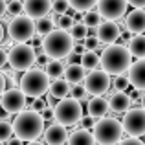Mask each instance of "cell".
Here are the masks:
<instances>
[{
    "label": "cell",
    "mask_w": 145,
    "mask_h": 145,
    "mask_svg": "<svg viewBox=\"0 0 145 145\" xmlns=\"http://www.w3.org/2000/svg\"><path fill=\"white\" fill-rule=\"evenodd\" d=\"M13 134L20 142H37L40 134H44V120L40 114L33 110H24L13 120Z\"/></svg>",
    "instance_id": "6da1fadb"
},
{
    "label": "cell",
    "mask_w": 145,
    "mask_h": 145,
    "mask_svg": "<svg viewBox=\"0 0 145 145\" xmlns=\"http://www.w3.org/2000/svg\"><path fill=\"white\" fill-rule=\"evenodd\" d=\"M131 53L125 44H112L106 46L101 53V70L106 75H123L125 72H129V68L132 66L131 63Z\"/></svg>",
    "instance_id": "7a4b0ae2"
},
{
    "label": "cell",
    "mask_w": 145,
    "mask_h": 145,
    "mask_svg": "<svg viewBox=\"0 0 145 145\" xmlns=\"http://www.w3.org/2000/svg\"><path fill=\"white\" fill-rule=\"evenodd\" d=\"M72 50H74V39L70 37L68 31H63L59 28L53 29L42 39V52L52 61L66 59L72 53Z\"/></svg>",
    "instance_id": "3957f363"
},
{
    "label": "cell",
    "mask_w": 145,
    "mask_h": 145,
    "mask_svg": "<svg viewBox=\"0 0 145 145\" xmlns=\"http://www.w3.org/2000/svg\"><path fill=\"white\" fill-rule=\"evenodd\" d=\"M50 77L46 75V72L40 70V68H31L26 74L20 75V83H18V88L22 90L26 97L31 99H40L44 94H48L50 90Z\"/></svg>",
    "instance_id": "277c9868"
},
{
    "label": "cell",
    "mask_w": 145,
    "mask_h": 145,
    "mask_svg": "<svg viewBox=\"0 0 145 145\" xmlns=\"http://www.w3.org/2000/svg\"><path fill=\"white\" fill-rule=\"evenodd\" d=\"M92 134L99 145H116L123 138V127L116 118H103L96 123Z\"/></svg>",
    "instance_id": "5b68a950"
},
{
    "label": "cell",
    "mask_w": 145,
    "mask_h": 145,
    "mask_svg": "<svg viewBox=\"0 0 145 145\" xmlns=\"http://www.w3.org/2000/svg\"><path fill=\"white\" fill-rule=\"evenodd\" d=\"M53 112H55V123L63 125V127H74V125L81 123V120H83L81 103L72 97L59 101L57 106L53 108Z\"/></svg>",
    "instance_id": "8992f818"
},
{
    "label": "cell",
    "mask_w": 145,
    "mask_h": 145,
    "mask_svg": "<svg viewBox=\"0 0 145 145\" xmlns=\"http://www.w3.org/2000/svg\"><path fill=\"white\" fill-rule=\"evenodd\" d=\"M37 63V53L31 44H15L7 53V64L15 72H28Z\"/></svg>",
    "instance_id": "52a82bcc"
},
{
    "label": "cell",
    "mask_w": 145,
    "mask_h": 145,
    "mask_svg": "<svg viewBox=\"0 0 145 145\" xmlns=\"http://www.w3.org/2000/svg\"><path fill=\"white\" fill-rule=\"evenodd\" d=\"M7 35L11 40H15L17 44H26L37 35L35 29V20L29 18L28 15H20L9 20L7 24Z\"/></svg>",
    "instance_id": "ba28073f"
},
{
    "label": "cell",
    "mask_w": 145,
    "mask_h": 145,
    "mask_svg": "<svg viewBox=\"0 0 145 145\" xmlns=\"http://www.w3.org/2000/svg\"><path fill=\"white\" fill-rule=\"evenodd\" d=\"M123 134H127V138H138V136L145 134V110L143 108H131L125 114L123 121Z\"/></svg>",
    "instance_id": "9c48e42d"
},
{
    "label": "cell",
    "mask_w": 145,
    "mask_h": 145,
    "mask_svg": "<svg viewBox=\"0 0 145 145\" xmlns=\"http://www.w3.org/2000/svg\"><path fill=\"white\" fill-rule=\"evenodd\" d=\"M110 85V75H106L103 70H96V72H90L86 74V79H85V90L86 94H92L94 97H103L106 92H108Z\"/></svg>",
    "instance_id": "30bf717a"
},
{
    "label": "cell",
    "mask_w": 145,
    "mask_h": 145,
    "mask_svg": "<svg viewBox=\"0 0 145 145\" xmlns=\"http://www.w3.org/2000/svg\"><path fill=\"white\" fill-rule=\"evenodd\" d=\"M127 0H99L97 13L101 15V18H106V22H116L127 15Z\"/></svg>",
    "instance_id": "8fae6325"
},
{
    "label": "cell",
    "mask_w": 145,
    "mask_h": 145,
    "mask_svg": "<svg viewBox=\"0 0 145 145\" xmlns=\"http://www.w3.org/2000/svg\"><path fill=\"white\" fill-rule=\"evenodd\" d=\"M26 96L20 88H7L4 96L0 97V108H4L7 114H20L26 108Z\"/></svg>",
    "instance_id": "7c38bea8"
},
{
    "label": "cell",
    "mask_w": 145,
    "mask_h": 145,
    "mask_svg": "<svg viewBox=\"0 0 145 145\" xmlns=\"http://www.w3.org/2000/svg\"><path fill=\"white\" fill-rule=\"evenodd\" d=\"M120 35H121V29H120V26H118L116 22H101L99 28L96 29V37L99 39V42L108 44V46L118 44Z\"/></svg>",
    "instance_id": "4fadbf2b"
},
{
    "label": "cell",
    "mask_w": 145,
    "mask_h": 145,
    "mask_svg": "<svg viewBox=\"0 0 145 145\" xmlns=\"http://www.w3.org/2000/svg\"><path fill=\"white\" fill-rule=\"evenodd\" d=\"M52 4L50 0H26L24 2V13L33 20L48 17V13L52 11Z\"/></svg>",
    "instance_id": "5bb4252c"
},
{
    "label": "cell",
    "mask_w": 145,
    "mask_h": 145,
    "mask_svg": "<svg viewBox=\"0 0 145 145\" xmlns=\"http://www.w3.org/2000/svg\"><path fill=\"white\" fill-rule=\"evenodd\" d=\"M125 26L129 33L143 35L145 33V9H132L125 17Z\"/></svg>",
    "instance_id": "9a60e30c"
},
{
    "label": "cell",
    "mask_w": 145,
    "mask_h": 145,
    "mask_svg": "<svg viewBox=\"0 0 145 145\" xmlns=\"http://www.w3.org/2000/svg\"><path fill=\"white\" fill-rule=\"evenodd\" d=\"M129 83L140 92H145V59H140L136 63H132V66L129 68Z\"/></svg>",
    "instance_id": "2e32d148"
},
{
    "label": "cell",
    "mask_w": 145,
    "mask_h": 145,
    "mask_svg": "<svg viewBox=\"0 0 145 145\" xmlns=\"http://www.w3.org/2000/svg\"><path fill=\"white\" fill-rule=\"evenodd\" d=\"M44 142L46 145H63L68 142V131L66 127L59 123H52L48 129H44Z\"/></svg>",
    "instance_id": "e0dca14e"
},
{
    "label": "cell",
    "mask_w": 145,
    "mask_h": 145,
    "mask_svg": "<svg viewBox=\"0 0 145 145\" xmlns=\"http://www.w3.org/2000/svg\"><path fill=\"white\" fill-rule=\"evenodd\" d=\"M108 110H110V101L105 97H92L88 101V116L94 118L96 121L106 118Z\"/></svg>",
    "instance_id": "ac0fdd59"
},
{
    "label": "cell",
    "mask_w": 145,
    "mask_h": 145,
    "mask_svg": "<svg viewBox=\"0 0 145 145\" xmlns=\"http://www.w3.org/2000/svg\"><path fill=\"white\" fill-rule=\"evenodd\" d=\"M108 101H110L112 112H116V114H127L132 106V101L127 92H112Z\"/></svg>",
    "instance_id": "d6986e66"
},
{
    "label": "cell",
    "mask_w": 145,
    "mask_h": 145,
    "mask_svg": "<svg viewBox=\"0 0 145 145\" xmlns=\"http://www.w3.org/2000/svg\"><path fill=\"white\" fill-rule=\"evenodd\" d=\"M85 79H86V70L81 66V63L68 64V66H66V72H64V81H66L68 85L79 86L81 83H85Z\"/></svg>",
    "instance_id": "ffe728a7"
},
{
    "label": "cell",
    "mask_w": 145,
    "mask_h": 145,
    "mask_svg": "<svg viewBox=\"0 0 145 145\" xmlns=\"http://www.w3.org/2000/svg\"><path fill=\"white\" fill-rule=\"evenodd\" d=\"M70 92H72V88H70V85H68L64 79H55V81H52L50 90H48V94H50L53 99H57V101H63V99H66Z\"/></svg>",
    "instance_id": "44dd1931"
},
{
    "label": "cell",
    "mask_w": 145,
    "mask_h": 145,
    "mask_svg": "<svg viewBox=\"0 0 145 145\" xmlns=\"http://www.w3.org/2000/svg\"><path fill=\"white\" fill-rule=\"evenodd\" d=\"M68 145H96V140H94V134L90 131H85V129H77L74 131L70 136H68Z\"/></svg>",
    "instance_id": "7402d4cb"
},
{
    "label": "cell",
    "mask_w": 145,
    "mask_h": 145,
    "mask_svg": "<svg viewBox=\"0 0 145 145\" xmlns=\"http://www.w3.org/2000/svg\"><path fill=\"white\" fill-rule=\"evenodd\" d=\"M127 50L132 57H138V61L145 59V35H134L129 40Z\"/></svg>",
    "instance_id": "603a6c76"
},
{
    "label": "cell",
    "mask_w": 145,
    "mask_h": 145,
    "mask_svg": "<svg viewBox=\"0 0 145 145\" xmlns=\"http://www.w3.org/2000/svg\"><path fill=\"white\" fill-rule=\"evenodd\" d=\"M44 72H46V75L52 81H55V79H61V75H64L66 66H64L63 61H50L46 64V68H44Z\"/></svg>",
    "instance_id": "cb8c5ba5"
},
{
    "label": "cell",
    "mask_w": 145,
    "mask_h": 145,
    "mask_svg": "<svg viewBox=\"0 0 145 145\" xmlns=\"http://www.w3.org/2000/svg\"><path fill=\"white\" fill-rule=\"evenodd\" d=\"M99 64H101V57H99L96 52H86L85 55L81 57V66L85 68V70L96 72Z\"/></svg>",
    "instance_id": "d4e9b609"
},
{
    "label": "cell",
    "mask_w": 145,
    "mask_h": 145,
    "mask_svg": "<svg viewBox=\"0 0 145 145\" xmlns=\"http://www.w3.org/2000/svg\"><path fill=\"white\" fill-rule=\"evenodd\" d=\"M53 26H55V22H53V18L52 17H44V18H39V20H35V29H37V35L39 37H46L48 33H52L53 29Z\"/></svg>",
    "instance_id": "484cf974"
},
{
    "label": "cell",
    "mask_w": 145,
    "mask_h": 145,
    "mask_svg": "<svg viewBox=\"0 0 145 145\" xmlns=\"http://www.w3.org/2000/svg\"><path fill=\"white\" fill-rule=\"evenodd\" d=\"M96 6H97L96 0H70V7L75 13H88Z\"/></svg>",
    "instance_id": "4316f807"
},
{
    "label": "cell",
    "mask_w": 145,
    "mask_h": 145,
    "mask_svg": "<svg viewBox=\"0 0 145 145\" xmlns=\"http://www.w3.org/2000/svg\"><path fill=\"white\" fill-rule=\"evenodd\" d=\"M68 33H70V37L74 39V42L75 40H85L86 37H88V28H86L83 22H75L74 28H72Z\"/></svg>",
    "instance_id": "83f0119b"
},
{
    "label": "cell",
    "mask_w": 145,
    "mask_h": 145,
    "mask_svg": "<svg viewBox=\"0 0 145 145\" xmlns=\"http://www.w3.org/2000/svg\"><path fill=\"white\" fill-rule=\"evenodd\" d=\"M83 24L90 29L99 28V24H101V15H99L97 11H88V13L83 15Z\"/></svg>",
    "instance_id": "f1b7e54d"
},
{
    "label": "cell",
    "mask_w": 145,
    "mask_h": 145,
    "mask_svg": "<svg viewBox=\"0 0 145 145\" xmlns=\"http://www.w3.org/2000/svg\"><path fill=\"white\" fill-rule=\"evenodd\" d=\"M11 138H13V125L9 121L0 120V143H7Z\"/></svg>",
    "instance_id": "f546056e"
},
{
    "label": "cell",
    "mask_w": 145,
    "mask_h": 145,
    "mask_svg": "<svg viewBox=\"0 0 145 145\" xmlns=\"http://www.w3.org/2000/svg\"><path fill=\"white\" fill-rule=\"evenodd\" d=\"M6 13L9 15L11 18H15V17H20V15L24 13V4H22L20 0H11V2H7Z\"/></svg>",
    "instance_id": "4dcf8cb0"
},
{
    "label": "cell",
    "mask_w": 145,
    "mask_h": 145,
    "mask_svg": "<svg viewBox=\"0 0 145 145\" xmlns=\"http://www.w3.org/2000/svg\"><path fill=\"white\" fill-rule=\"evenodd\" d=\"M129 77L127 75H118V77L112 79V86H114V92H125L129 88Z\"/></svg>",
    "instance_id": "1f68e13d"
},
{
    "label": "cell",
    "mask_w": 145,
    "mask_h": 145,
    "mask_svg": "<svg viewBox=\"0 0 145 145\" xmlns=\"http://www.w3.org/2000/svg\"><path fill=\"white\" fill-rule=\"evenodd\" d=\"M68 9H70V2H68V0H55V2L52 4V11L57 13L59 17L68 15Z\"/></svg>",
    "instance_id": "d6a6232c"
},
{
    "label": "cell",
    "mask_w": 145,
    "mask_h": 145,
    "mask_svg": "<svg viewBox=\"0 0 145 145\" xmlns=\"http://www.w3.org/2000/svg\"><path fill=\"white\" fill-rule=\"evenodd\" d=\"M74 17L72 15H63V17H59V20H57V26H59V29H63V31H70L72 28H74Z\"/></svg>",
    "instance_id": "836d02e7"
},
{
    "label": "cell",
    "mask_w": 145,
    "mask_h": 145,
    "mask_svg": "<svg viewBox=\"0 0 145 145\" xmlns=\"http://www.w3.org/2000/svg\"><path fill=\"white\" fill-rule=\"evenodd\" d=\"M83 44H85V48H86V52H96V50L101 46V42H99V39L97 37H86L85 40H83Z\"/></svg>",
    "instance_id": "e575fe53"
},
{
    "label": "cell",
    "mask_w": 145,
    "mask_h": 145,
    "mask_svg": "<svg viewBox=\"0 0 145 145\" xmlns=\"http://www.w3.org/2000/svg\"><path fill=\"white\" fill-rule=\"evenodd\" d=\"M70 97L72 99H75V101H83V99L86 97V90H85V86H74L72 88V92H70Z\"/></svg>",
    "instance_id": "d590c367"
},
{
    "label": "cell",
    "mask_w": 145,
    "mask_h": 145,
    "mask_svg": "<svg viewBox=\"0 0 145 145\" xmlns=\"http://www.w3.org/2000/svg\"><path fill=\"white\" fill-rule=\"evenodd\" d=\"M46 108H48V105H46V101H44V99H33L31 108H29V110H33V112H37V114H42Z\"/></svg>",
    "instance_id": "8d00e7d4"
},
{
    "label": "cell",
    "mask_w": 145,
    "mask_h": 145,
    "mask_svg": "<svg viewBox=\"0 0 145 145\" xmlns=\"http://www.w3.org/2000/svg\"><path fill=\"white\" fill-rule=\"evenodd\" d=\"M96 123H97V121L94 120V118L85 116V118L81 120V129H85V131H92V129L96 127Z\"/></svg>",
    "instance_id": "74e56055"
},
{
    "label": "cell",
    "mask_w": 145,
    "mask_h": 145,
    "mask_svg": "<svg viewBox=\"0 0 145 145\" xmlns=\"http://www.w3.org/2000/svg\"><path fill=\"white\" fill-rule=\"evenodd\" d=\"M118 145H145L142 140H138V138H125V140H121Z\"/></svg>",
    "instance_id": "f35d334b"
},
{
    "label": "cell",
    "mask_w": 145,
    "mask_h": 145,
    "mask_svg": "<svg viewBox=\"0 0 145 145\" xmlns=\"http://www.w3.org/2000/svg\"><path fill=\"white\" fill-rule=\"evenodd\" d=\"M40 116H42V120H44V121H52V120H55V112H53V108H46L42 114H40Z\"/></svg>",
    "instance_id": "ab89813d"
},
{
    "label": "cell",
    "mask_w": 145,
    "mask_h": 145,
    "mask_svg": "<svg viewBox=\"0 0 145 145\" xmlns=\"http://www.w3.org/2000/svg\"><path fill=\"white\" fill-rule=\"evenodd\" d=\"M127 4H131L134 9H145V0H129Z\"/></svg>",
    "instance_id": "60d3db41"
},
{
    "label": "cell",
    "mask_w": 145,
    "mask_h": 145,
    "mask_svg": "<svg viewBox=\"0 0 145 145\" xmlns=\"http://www.w3.org/2000/svg\"><path fill=\"white\" fill-rule=\"evenodd\" d=\"M131 39H132V37H131V33H129V31H123V33L120 35V42H118V44H123V42H125V46H127Z\"/></svg>",
    "instance_id": "b9f144b4"
},
{
    "label": "cell",
    "mask_w": 145,
    "mask_h": 145,
    "mask_svg": "<svg viewBox=\"0 0 145 145\" xmlns=\"http://www.w3.org/2000/svg\"><path fill=\"white\" fill-rule=\"evenodd\" d=\"M6 86H7L6 75H4V74H0V97L4 96V92H6Z\"/></svg>",
    "instance_id": "7bdbcfd3"
},
{
    "label": "cell",
    "mask_w": 145,
    "mask_h": 145,
    "mask_svg": "<svg viewBox=\"0 0 145 145\" xmlns=\"http://www.w3.org/2000/svg\"><path fill=\"white\" fill-rule=\"evenodd\" d=\"M7 64V52L0 48V68H4Z\"/></svg>",
    "instance_id": "ee69618b"
},
{
    "label": "cell",
    "mask_w": 145,
    "mask_h": 145,
    "mask_svg": "<svg viewBox=\"0 0 145 145\" xmlns=\"http://www.w3.org/2000/svg\"><path fill=\"white\" fill-rule=\"evenodd\" d=\"M6 7H7V2L0 0V17H4V13H6Z\"/></svg>",
    "instance_id": "f6af8a7d"
},
{
    "label": "cell",
    "mask_w": 145,
    "mask_h": 145,
    "mask_svg": "<svg viewBox=\"0 0 145 145\" xmlns=\"http://www.w3.org/2000/svg\"><path fill=\"white\" fill-rule=\"evenodd\" d=\"M6 145H22V142H20V140H17V138H11Z\"/></svg>",
    "instance_id": "bcb514c9"
},
{
    "label": "cell",
    "mask_w": 145,
    "mask_h": 145,
    "mask_svg": "<svg viewBox=\"0 0 145 145\" xmlns=\"http://www.w3.org/2000/svg\"><path fill=\"white\" fill-rule=\"evenodd\" d=\"M142 108L145 110V92H142Z\"/></svg>",
    "instance_id": "7dc6e473"
},
{
    "label": "cell",
    "mask_w": 145,
    "mask_h": 145,
    "mask_svg": "<svg viewBox=\"0 0 145 145\" xmlns=\"http://www.w3.org/2000/svg\"><path fill=\"white\" fill-rule=\"evenodd\" d=\"M2 39H4V26L0 24V42H2Z\"/></svg>",
    "instance_id": "c3c4849f"
},
{
    "label": "cell",
    "mask_w": 145,
    "mask_h": 145,
    "mask_svg": "<svg viewBox=\"0 0 145 145\" xmlns=\"http://www.w3.org/2000/svg\"><path fill=\"white\" fill-rule=\"evenodd\" d=\"M28 145H44V143H40V142H31V143H28Z\"/></svg>",
    "instance_id": "681fc988"
},
{
    "label": "cell",
    "mask_w": 145,
    "mask_h": 145,
    "mask_svg": "<svg viewBox=\"0 0 145 145\" xmlns=\"http://www.w3.org/2000/svg\"><path fill=\"white\" fill-rule=\"evenodd\" d=\"M0 145H2V143H0Z\"/></svg>",
    "instance_id": "f907efd6"
}]
</instances>
